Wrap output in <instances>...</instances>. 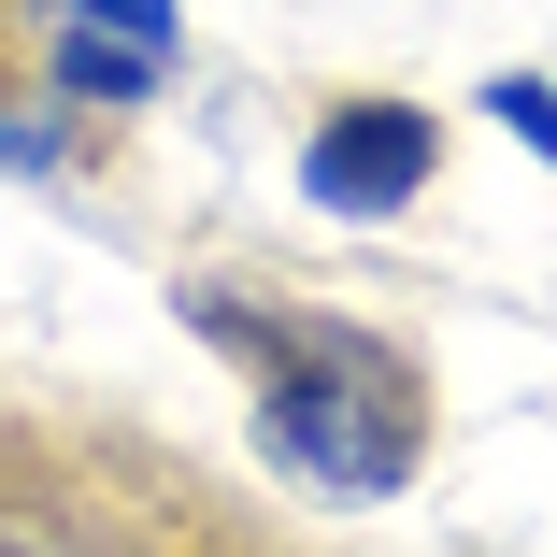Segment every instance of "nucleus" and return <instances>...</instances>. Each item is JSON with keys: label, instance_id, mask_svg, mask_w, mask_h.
<instances>
[{"label": "nucleus", "instance_id": "obj_5", "mask_svg": "<svg viewBox=\"0 0 557 557\" xmlns=\"http://www.w3.org/2000/svg\"><path fill=\"white\" fill-rule=\"evenodd\" d=\"M72 29H115V44H158L172 58V0H58Z\"/></svg>", "mask_w": 557, "mask_h": 557}, {"label": "nucleus", "instance_id": "obj_6", "mask_svg": "<svg viewBox=\"0 0 557 557\" xmlns=\"http://www.w3.org/2000/svg\"><path fill=\"white\" fill-rule=\"evenodd\" d=\"M0 557H15V543H0Z\"/></svg>", "mask_w": 557, "mask_h": 557}, {"label": "nucleus", "instance_id": "obj_1", "mask_svg": "<svg viewBox=\"0 0 557 557\" xmlns=\"http://www.w3.org/2000/svg\"><path fill=\"white\" fill-rule=\"evenodd\" d=\"M200 329H214V344H244V358H272V386H258V443H272L286 472L344 486V500H400V486H414V458H429V400H414V372H400L386 344H358L344 314H286V329H258V314H230V300H200Z\"/></svg>", "mask_w": 557, "mask_h": 557}, {"label": "nucleus", "instance_id": "obj_4", "mask_svg": "<svg viewBox=\"0 0 557 557\" xmlns=\"http://www.w3.org/2000/svg\"><path fill=\"white\" fill-rule=\"evenodd\" d=\"M486 115H500V129L557 172V86H543V72H500V86H486Z\"/></svg>", "mask_w": 557, "mask_h": 557}, {"label": "nucleus", "instance_id": "obj_3", "mask_svg": "<svg viewBox=\"0 0 557 557\" xmlns=\"http://www.w3.org/2000/svg\"><path fill=\"white\" fill-rule=\"evenodd\" d=\"M58 86L72 100H144L158 86V44H115V29H72L58 15Z\"/></svg>", "mask_w": 557, "mask_h": 557}, {"label": "nucleus", "instance_id": "obj_2", "mask_svg": "<svg viewBox=\"0 0 557 557\" xmlns=\"http://www.w3.org/2000/svg\"><path fill=\"white\" fill-rule=\"evenodd\" d=\"M443 172V129L414 115V100H344V115L300 129V200L344 214V230H372V214H414V186Z\"/></svg>", "mask_w": 557, "mask_h": 557}]
</instances>
